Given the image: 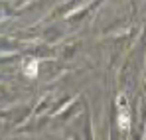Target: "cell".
Returning <instances> with one entry per match:
<instances>
[{"label":"cell","instance_id":"cell-2","mask_svg":"<svg viewBox=\"0 0 146 140\" xmlns=\"http://www.w3.org/2000/svg\"><path fill=\"white\" fill-rule=\"evenodd\" d=\"M38 65H40L38 59H32V61L28 63V67L24 69V75L26 77H36V75H38Z\"/></svg>","mask_w":146,"mask_h":140},{"label":"cell","instance_id":"cell-1","mask_svg":"<svg viewBox=\"0 0 146 140\" xmlns=\"http://www.w3.org/2000/svg\"><path fill=\"white\" fill-rule=\"evenodd\" d=\"M117 103H119V107H121V113H119V128H121V130H128L130 120H128V113H126V95L122 93Z\"/></svg>","mask_w":146,"mask_h":140}]
</instances>
